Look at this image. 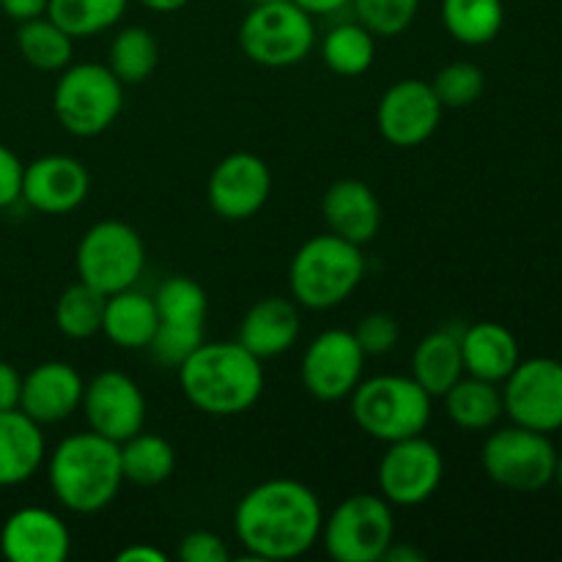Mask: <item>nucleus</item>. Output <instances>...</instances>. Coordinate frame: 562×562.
Instances as JSON below:
<instances>
[{"label": "nucleus", "mask_w": 562, "mask_h": 562, "mask_svg": "<svg viewBox=\"0 0 562 562\" xmlns=\"http://www.w3.org/2000/svg\"><path fill=\"white\" fill-rule=\"evenodd\" d=\"M362 278L366 256L360 245L335 234L313 236L291 258V300L307 311H333L355 294Z\"/></svg>", "instance_id": "nucleus-4"}, {"label": "nucleus", "mask_w": 562, "mask_h": 562, "mask_svg": "<svg viewBox=\"0 0 562 562\" xmlns=\"http://www.w3.org/2000/svg\"><path fill=\"white\" fill-rule=\"evenodd\" d=\"M47 461V442L22 409L0 412V488L22 486Z\"/></svg>", "instance_id": "nucleus-22"}, {"label": "nucleus", "mask_w": 562, "mask_h": 562, "mask_svg": "<svg viewBox=\"0 0 562 562\" xmlns=\"http://www.w3.org/2000/svg\"><path fill=\"white\" fill-rule=\"evenodd\" d=\"M349 404L357 426L384 445L423 434L434 412L431 395L401 373L362 379L349 395Z\"/></svg>", "instance_id": "nucleus-5"}, {"label": "nucleus", "mask_w": 562, "mask_h": 562, "mask_svg": "<svg viewBox=\"0 0 562 562\" xmlns=\"http://www.w3.org/2000/svg\"><path fill=\"white\" fill-rule=\"evenodd\" d=\"M357 338V344L362 346L368 357H382L387 351H393L398 346L401 327L390 313H368L360 318L357 329H351Z\"/></svg>", "instance_id": "nucleus-38"}, {"label": "nucleus", "mask_w": 562, "mask_h": 562, "mask_svg": "<svg viewBox=\"0 0 562 562\" xmlns=\"http://www.w3.org/2000/svg\"><path fill=\"white\" fill-rule=\"evenodd\" d=\"M159 64V44L143 25H126L110 42L108 66L124 86H140Z\"/></svg>", "instance_id": "nucleus-30"}, {"label": "nucleus", "mask_w": 562, "mask_h": 562, "mask_svg": "<svg viewBox=\"0 0 562 562\" xmlns=\"http://www.w3.org/2000/svg\"><path fill=\"white\" fill-rule=\"evenodd\" d=\"M75 267L77 278L104 296L132 289L146 269L143 236L124 220H99L77 241Z\"/></svg>", "instance_id": "nucleus-8"}, {"label": "nucleus", "mask_w": 562, "mask_h": 562, "mask_svg": "<svg viewBox=\"0 0 562 562\" xmlns=\"http://www.w3.org/2000/svg\"><path fill=\"white\" fill-rule=\"evenodd\" d=\"M442 25L464 47H483L505 25L503 0H442Z\"/></svg>", "instance_id": "nucleus-28"}, {"label": "nucleus", "mask_w": 562, "mask_h": 562, "mask_svg": "<svg viewBox=\"0 0 562 562\" xmlns=\"http://www.w3.org/2000/svg\"><path fill=\"white\" fill-rule=\"evenodd\" d=\"M252 3H269V0H252Z\"/></svg>", "instance_id": "nucleus-48"}, {"label": "nucleus", "mask_w": 562, "mask_h": 562, "mask_svg": "<svg viewBox=\"0 0 562 562\" xmlns=\"http://www.w3.org/2000/svg\"><path fill=\"white\" fill-rule=\"evenodd\" d=\"M130 0H49L47 16L71 38H91L119 25Z\"/></svg>", "instance_id": "nucleus-32"}, {"label": "nucleus", "mask_w": 562, "mask_h": 562, "mask_svg": "<svg viewBox=\"0 0 562 562\" xmlns=\"http://www.w3.org/2000/svg\"><path fill=\"white\" fill-rule=\"evenodd\" d=\"M154 305L162 324H179V327H206L209 296L201 283L187 274H173L162 280L154 291Z\"/></svg>", "instance_id": "nucleus-34"}, {"label": "nucleus", "mask_w": 562, "mask_h": 562, "mask_svg": "<svg viewBox=\"0 0 562 562\" xmlns=\"http://www.w3.org/2000/svg\"><path fill=\"white\" fill-rule=\"evenodd\" d=\"M239 49L263 69L302 64L316 47V22L294 0L252 3L239 25Z\"/></svg>", "instance_id": "nucleus-6"}, {"label": "nucleus", "mask_w": 562, "mask_h": 562, "mask_svg": "<svg viewBox=\"0 0 562 562\" xmlns=\"http://www.w3.org/2000/svg\"><path fill=\"white\" fill-rule=\"evenodd\" d=\"M119 562H165V552H159V549L148 547V543H132V547L121 549Z\"/></svg>", "instance_id": "nucleus-43"}, {"label": "nucleus", "mask_w": 562, "mask_h": 562, "mask_svg": "<svg viewBox=\"0 0 562 562\" xmlns=\"http://www.w3.org/2000/svg\"><path fill=\"white\" fill-rule=\"evenodd\" d=\"M82 390L86 382L75 366L64 360H47L22 376L20 409L38 426H55L69 420L80 409Z\"/></svg>", "instance_id": "nucleus-19"}, {"label": "nucleus", "mask_w": 562, "mask_h": 562, "mask_svg": "<svg viewBox=\"0 0 562 562\" xmlns=\"http://www.w3.org/2000/svg\"><path fill=\"white\" fill-rule=\"evenodd\" d=\"M22 159L0 143V209L14 206L22 198Z\"/></svg>", "instance_id": "nucleus-40"}, {"label": "nucleus", "mask_w": 562, "mask_h": 562, "mask_svg": "<svg viewBox=\"0 0 562 562\" xmlns=\"http://www.w3.org/2000/svg\"><path fill=\"white\" fill-rule=\"evenodd\" d=\"M412 379L426 390L431 398H442L461 376H464V357H461V335L450 329H434L412 351Z\"/></svg>", "instance_id": "nucleus-25"}, {"label": "nucleus", "mask_w": 562, "mask_h": 562, "mask_svg": "<svg viewBox=\"0 0 562 562\" xmlns=\"http://www.w3.org/2000/svg\"><path fill=\"white\" fill-rule=\"evenodd\" d=\"M47 481L60 508L71 514H99L121 492L119 442L93 431L60 439L47 456Z\"/></svg>", "instance_id": "nucleus-3"}, {"label": "nucleus", "mask_w": 562, "mask_h": 562, "mask_svg": "<svg viewBox=\"0 0 562 562\" xmlns=\"http://www.w3.org/2000/svg\"><path fill=\"white\" fill-rule=\"evenodd\" d=\"M483 470L488 481L510 492H541L554 483L558 450L549 434L532 428L508 426L494 431L483 445Z\"/></svg>", "instance_id": "nucleus-10"}, {"label": "nucleus", "mask_w": 562, "mask_h": 562, "mask_svg": "<svg viewBox=\"0 0 562 562\" xmlns=\"http://www.w3.org/2000/svg\"><path fill=\"white\" fill-rule=\"evenodd\" d=\"M368 355L351 329H324L307 344L300 376L307 393L324 404H335L355 393L362 382Z\"/></svg>", "instance_id": "nucleus-13"}, {"label": "nucleus", "mask_w": 562, "mask_h": 562, "mask_svg": "<svg viewBox=\"0 0 562 562\" xmlns=\"http://www.w3.org/2000/svg\"><path fill=\"white\" fill-rule=\"evenodd\" d=\"M322 217L329 234L362 247L371 245L382 228V203L366 181L338 179L324 192Z\"/></svg>", "instance_id": "nucleus-20"}, {"label": "nucleus", "mask_w": 562, "mask_h": 562, "mask_svg": "<svg viewBox=\"0 0 562 562\" xmlns=\"http://www.w3.org/2000/svg\"><path fill=\"white\" fill-rule=\"evenodd\" d=\"M181 562H228L231 552L217 532L192 530L179 543Z\"/></svg>", "instance_id": "nucleus-39"}, {"label": "nucleus", "mask_w": 562, "mask_h": 562, "mask_svg": "<svg viewBox=\"0 0 562 562\" xmlns=\"http://www.w3.org/2000/svg\"><path fill=\"white\" fill-rule=\"evenodd\" d=\"M300 333V305L285 296H263L245 313L236 340L263 362L294 349Z\"/></svg>", "instance_id": "nucleus-21"}, {"label": "nucleus", "mask_w": 562, "mask_h": 562, "mask_svg": "<svg viewBox=\"0 0 562 562\" xmlns=\"http://www.w3.org/2000/svg\"><path fill=\"white\" fill-rule=\"evenodd\" d=\"M442 401L445 415L450 417L453 426L464 428V431H488L505 415L503 390H499V384L486 382V379L461 376L442 395Z\"/></svg>", "instance_id": "nucleus-26"}, {"label": "nucleus", "mask_w": 562, "mask_h": 562, "mask_svg": "<svg viewBox=\"0 0 562 562\" xmlns=\"http://www.w3.org/2000/svg\"><path fill=\"white\" fill-rule=\"evenodd\" d=\"M434 93L448 110H464L472 108L477 99L483 97L486 88V75L477 64L470 60H453V64L442 66L431 82Z\"/></svg>", "instance_id": "nucleus-35"}, {"label": "nucleus", "mask_w": 562, "mask_h": 562, "mask_svg": "<svg viewBox=\"0 0 562 562\" xmlns=\"http://www.w3.org/2000/svg\"><path fill=\"white\" fill-rule=\"evenodd\" d=\"M272 192V170L258 154L234 151L214 165L206 184L209 206L217 217L241 223L267 206Z\"/></svg>", "instance_id": "nucleus-16"}, {"label": "nucleus", "mask_w": 562, "mask_h": 562, "mask_svg": "<svg viewBox=\"0 0 562 562\" xmlns=\"http://www.w3.org/2000/svg\"><path fill=\"white\" fill-rule=\"evenodd\" d=\"M80 409L88 431L119 445L146 428V395L124 371H102L86 382Z\"/></svg>", "instance_id": "nucleus-14"}, {"label": "nucleus", "mask_w": 562, "mask_h": 562, "mask_svg": "<svg viewBox=\"0 0 562 562\" xmlns=\"http://www.w3.org/2000/svg\"><path fill=\"white\" fill-rule=\"evenodd\" d=\"M121 450V472L124 483L151 488L168 481L176 470V450L165 437L151 431H137L126 442L119 445Z\"/></svg>", "instance_id": "nucleus-27"}, {"label": "nucleus", "mask_w": 562, "mask_h": 562, "mask_svg": "<svg viewBox=\"0 0 562 562\" xmlns=\"http://www.w3.org/2000/svg\"><path fill=\"white\" fill-rule=\"evenodd\" d=\"M503 387L505 415L521 428L554 434L562 428V362L554 357L519 360Z\"/></svg>", "instance_id": "nucleus-12"}, {"label": "nucleus", "mask_w": 562, "mask_h": 562, "mask_svg": "<svg viewBox=\"0 0 562 562\" xmlns=\"http://www.w3.org/2000/svg\"><path fill=\"white\" fill-rule=\"evenodd\" d=\"M140 5H146L148 11H157V14H173V11L184 9L190 0H137Z\"/></svg>", "instance_id": "nucleus-46"}, {"label": "nucleus", "mask_w": 562, "mask_h": 562, "mask_svg": "<svg viewBox=\"0 0 562 562\" xmlns=\"http://www.w3.org/2000/svg\"><path fill=\"white\" fill-rule=\"evenodd\" d=\"M324 510L316 492L294 477L252 486L234 510V530L256 560H296L322 538Z\"/></svg>", "instance_id": "nucleus-1"}, {"label": "nucleus", "mask_w": 562, "mask_h": 562, "mask_svg": "<svg viewBox=\"0 0 562 562\" xmlns=\"http://www.w3.org/2000/svg\"><path fill=\"white\" fill-rule=\"evenodd\" d=\"M351 11L373 36H401L415 22L420 0H351Z\"/></svg>", "instance_id": "nucleus-36"}, {"label": "nucleus", "mask_w": 562, "mask_h": 562, "mask_svg": "<svg viewBox=\"0 0 562 562\" xmlns=\"http://www.w3.org/2000/svg\"><path fill=\"white\" fill-rule=\"evenodd\" d=\"M108 296L93 285L77 280L55 302V327L71 340H88L102 333V316Z\"/></svg>", "instance_id": "nucleus-33"}, {"label": "nucleus", "mask_w": 562, "mask_h": 562, "mask_svg": "<svg viewBox=\"0 0 562 562\" xmlns=\"http://www.w3.org/2000/svg\"><path fill=\"white\" fill-rule=\"evenodd\" d=\"M442 450L423 434L390 442L376 470L379 494L398 508H417L428 503L442 486Z\"/></svg>", "instance_id": "nucleus-11"}, {"label": "nucleus", "mask_w": 562, "mask_h": 562, "mask_svg": "<svg viewBox=\"0 0 562 562\" xmlns=\"http://www.w3.org/2000/svg\"><path fill=\"white\" fill-rule=\"evenodd\" d=\"M179 387L198 412L236 417L250 412L263 393V366L239 340H203L179 368Z\"/></svg>", "instance_id": "nucleus-2"}, {"label": "nucleus", "mask_w": 562, "mask_h": 562, "mask_svg": "<svg viewBox=\"0 0 562 562\" xmlns=\"http://www.w3.org/2000/svg\"><path fill=\"white\" fill-rule=\"evenodd\" d=\"M384 562H426V554L415 547H406V543H390L387 552H384Z\"/></svg>", "instance_id": "nucleus-45"}, {"label": "nucleus", "mask_w": 562, "mask_h": 562, "mask_svg": "<svg viewBox=\"0 0 562 562\" xmlns=\"http://www.w3.org/2000/svg\"><path fill=\"white\" fill-rule=\"evenodd\" d=\"M554 483H558L562 492V456L560 453H558V467H554Z\"/></svg>", "instance_id": "nucleus-47"}, {"label": "nucleus", "mask_w": 562, "mask_h": 562, "mask_svg": "<svg viewBox=\"0 0 562 562\" xmlns=\"http://www.w3.org/2000/svg\"><path fill=\"white\" fill-rule=\"evenodd\" d=\"M206 327H179V324H157L148 351L162 368H179L198 346L203 344Z\"/></svg>", "instance_id": "nucleus-37"}, {"label": "nucleus", "mask_w": 562, "mask_h": 562, "mask_svg": "<svg viewBox=\"0 0 562 562\" xmlns=\"http://www.w3.org/2000/svg\"><path fill=\"white\" fill-rule=\"evenodd\" d=\"M157 324L159 316L157 305H154V296L135 291V285L124 291H115L104 302L102 333L115 349H148L154 333H157Z\"/></svg>", "instance_id": "nucleus-24"}, {"label": "nucleus", "mask_w": 562, "mask_h": 562, "mask_svg": "<svg viewBox=\"0 0 562 562\" xmlns=\"http://www.w3.org/2000/svg\"><path fill=\"white\" fill-rule=\"evenodd\" d=\"M464 373L486 382L503 384L521 360L516 335L499 322H475L461 333Z\"/></svg>", "instance_id": "nucleus-23"}, {"label": "nucleus", "mask_w": 562, "mask_h": 562, "mask_svg": "<svg viewBox=\"0 0 562 562\" xmlns=\"http://www.w3.org/2000/svg\"><path fill=\"white\" fill-rule=\"evenodd\" d=\"M442 110L431 82L406 77L393 82L379 99V135L395 148H417L439 130Z\"/></svg>", "instance_id": "nucleus-15"}, {"label": "nucleus", "mask_w": 562, "mask_h": 562, "mask_svg": "<svg viewBox=\"0 0 562 562\" xmlns=\"http://www.w3.org/2000/svg\"><path fill=\"white\" fill-rule=\"evenodd\" d=\"M124 88L108 64H69L55 82V119L75 137L102 135L124 110Z\"/></svg>", "instance_id": "nucleus-7"}, {"label": "nucleus", "mask_w": 562, "mask_h": 562, "mask_svg": "<svg viewBox=\"0 0 562 562\" xmlns=\"http://www.w3.org/2000/svg\"><path fill=\"white\" fill-rule=\"evenodd\" d=\"M318 541L338 562H379L395 541L393 505L382 494H351L324 519Z\"/></svg>", "instance_id": "nucleus-9"}, {"label": "nucleus", "mask_w": 562, "mask_h": 562, "mask_svg": "<svg viewBox=\"0 0 562 562\" xmlns=\"http://www.w3.org/2000/svg\"><path fill=\"white\" fill-rule=\"evenodd\" d=\"M296 5L307 11L313 16H329V14H338V11L349 9L351 0H294Z\"/></svg>", "instance_id": "nucleus-44"}, {"label": "nucleus", "mask_w": 562, "mask_h": 562, "mask_svg": "<svg viewBox=\"0 0 562 562\" xmlns=\"http://www.w3.org/2000/svg\"><path fill=\"white\" fill-rule=\"evenodd\" d=\"M322 58L340 77L366 75L376 58V36L360 22H340L329 27L322 44Z\"/></svg>", "instance_id": "nucleus-31"}, {"label": "nucleus", "mask_w": 562, "mask_h": 562, "mask_svg": "<svg viewBox=\"0 0 562 562\" xmlns=\"http://www.w3.org/2000/svg\"><path fill=\"white\" fill-rule=\"evenodd\" d=\"M22 373L11 362L0 360V412L20 409Z\"/></svg>", "instance_id": "nucleus-41"}, {"label": "nucleus", "mask_w": 562, "mask_h": 562, "mask_svg": "<svg viewBox=\"0 0 562 562\" xmlns=\"http://www.w3.org/2000/svg\"><path fill=\"white\" fill-rule=\"evenodd\" d=\"M47 3L49 0H0V11L11 20L25 22L33 20V16L47 14Z\"/></svg>", "instance_id": "nucleus-42"}, {"label": "nucleus", "mask_w": 562, "mask_h": 562, "mask_svg": "<svg viewBox=\"0 0 562 562\" xmlns=\"http://www.w3.org/2000/svg\"><path fill=\"white\" fill-rule=\"evenodd\" d=\"M91 192V176L80 159L69 154H47V157L33 159L22 170V198L33 212L49 214H71L86 203Z\"/></svg>", "instance_id": "nucleus-17"}, {"label": "nucleus", "mask_w": 562, "mask_h": 562, "mask_svg": "<svg viewBox=\"0 0 562 562\" xmlns=\"http://www.w3.org/2000/svg\"><path fill=\"white\" fill-rule=\"evenodd\" d=\"M0 552L11 562H64L71 552V532L55 510L31 505L3 521Z\"/></svg>", "instance_id": "nucleus-18"}, {"label": "nucleus", "mask_w": 562, "mask_h": 562, "mask_svg": "<svg viewBox=\"0 0 562 562\" xmlns=\"http://www.w3.org/2000/svg\"><path fill=\"white\" fill-rule=\"evenodd\" d=\"M16 49L38 71H64L75 58V38L47 14L20 22Z\"/></svg>", "instance_id": "nucleus-29"}]
</instances>
